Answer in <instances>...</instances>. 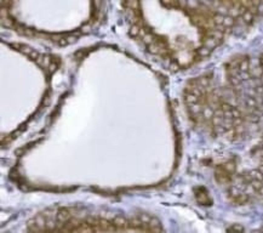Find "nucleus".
<instances>
[{
	"mask_svg": "<svg viewBox=\"0 0 263 233\" xmlns=\"http://www.w3.org/2000/svg\"><path fill=\"white\" fill-rule=\"evenodd\" d=\"M11 46H12V48H15V50L21 51L22 53H24L26 56H28V57H29L31 60H33V61H37V60H38V57L40 56V53H38V52L34 50V49H32L31 46L24 45V44H20V43H17V44H11Z\"/></svg>",
	"mask_w": 263,
	"mask_h": 233,
	"instance_id": "f257e3e1",
	"label": "nucleus"
},
{
	"mask_svg": "<svg viewBox=\"0 0 263 233\" xmlns=\"http://www.w3.org/2000/svg\"><path fill=\"white\" fill-rule=\"evenodd\" d=\"M112 223L117 227V230H126L130 227V223H129V220L122 216V215H115L113 219H112Z\"/></svg>",
	"mask_w": 263,
	"mask_h": 233,
	"instance_id": "f03ea898",
	"label": "nucleus"
},
{
	"mask_svg": "<svg viewBox=\"0 0 263 233\" xmlns=\"http://www.w3.org/2000/svg\"><path fill=\"white\" fill-rule=\"evenodd\" d=\"M195 198H196L198 203H200L201 205H211V203H212L207 192L204 188H198L195 191Z\"/></svg>",
	"mask_w": 263,
	"mask_h": 233,
	"instance_id": "7ed1b4c3",
	"label": "nucleus"
},
{
	"mask_svg": "<svg viewBox=\"0 0 263 233\" xmlns=\"http://www.w3.org/2000/svg\"><path fill=\"white\" fill-rule=\"evenodd\" d=\"M228 232H232V233H243L244 232V227L241 226V225H238V223H235V225H233L232 227L228 230Z\"/></svg>",
	"mask_w": 263,
	"mask_h": 233,
	"instance_id": "20e7f679",
	"label": "nucleus"
}]
</instances>
